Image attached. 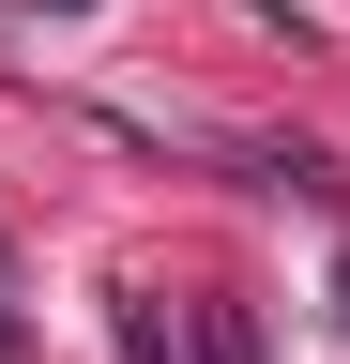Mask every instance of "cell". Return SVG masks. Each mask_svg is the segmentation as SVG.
Returning a JSON list of instances; mask_svg holds the SVG:
<instances>
[{"mask_svg":"<svg viewBox=\"0 0 350 364\" xmlns=\"http://www.w3.org/2000/svg\"><path fill=\"white\" fill-rule=\"evenodd\" d=\"M198 364H259V334H244V304H198Z\"/></svg>","mask_w":350,"mask_h":364,"instance_id":"6da1fadb","label":"cell"},{"mask_svg":"<svg viewBox=\"0 0 350 364\" xmlns=\"http://www.w3.org/2000/svg\"><path fill=\"white\" fill-rule=\"evenodd\" d=\"M122 364H183V349H168V318H153V304H122Z\"/></svg>","mask_w":350,"mask_h":364,"instance_id":"7a4b0ae2","label":"cell"},{"mask_svg":"<svg viewBox=\"0 0 350 364\" xmlns=\"http://www.w3.org/2000/svg\"><path fill=\"white\" fill-rule=\"evenodd\" d=\"M0 349H16V318H0Z\"/></svg>","mask_w":350,"mask_h":364,"instance_id":"3957f363","label":"cell"}]
</instances>
